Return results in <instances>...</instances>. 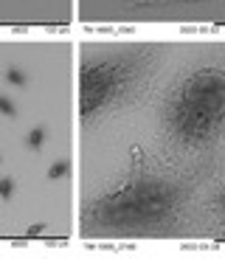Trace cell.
I'll return each instance as SVG.
<instances>
[{"mask_svg": "<svg viewBox=\"0 0 225 259\" xmlns=\"http://www.w3.org/2000/svg\"><path fill=\"white\" fill-rule=\"evenodd\" d=\"M79 240L225 245V37L76 31Z\"/></svg>", "mask_w": 225, "mask_h": 259, "instance_id": "obj_1", "label": "cell"}, {"mask_svg": "<svg viewBox=\"0 0 225 259\" xmlns=\"http://www.w3.org/2000/svg\"><path fill=\"white\" fill-rule=\"evenodd\" d=\"M76 211V31H0V242L71 240Z\"/></svg>", "mask_w": 225, "mask_h": 259, "instance_id": "obj_2", "label": "cell"}, {"mask_svg": "<svg viewBox=\"0 0 225 259\" xmlns=\"http://www.w3.org/2000/svg\"><path fill=\"white\" fill-rule=\"evenodd\" d=\"M76 31H225V0H76Z\"/></svg>", "mask_w": 225, "mask_h": 259, "instance_id": "obj_3", "label": "cell"}, {"mask_svg": "<svg viewBox=\"0 0 225 259\" xmlns=\"http://www.w3.org/2000/svg\"><path fill=\"white\" fill-rule=\"evenodd\" d=\"M0 31H76V0H0Z\"/></svg>", "mask_w": 225, "mask_h": 259, "instance_id": "obj_4", "label": "cell"}]
</instances>
